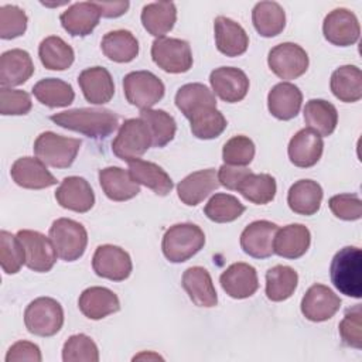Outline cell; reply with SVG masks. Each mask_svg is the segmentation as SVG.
<instances>
[{"label": "cell", "mask_w": 362, "mask_h": 362, "mask_svg": "<svg viewBox=\"0 0 362 362\" xmlns=\"http://www.w3.org/2000/svg\"><path fill=\"white\" fill-rule=\"evenodd\" d=\"M59 127L82 133L92 139H105L112 134L119 124V117L103 107H78L51 115L49 117Z\"/></svg>", "instance_id": "cell-1"}, {"label": "cell", "mask_w": 362, "mask_h": 362, "mask_svg": "<svg viewBox=\"0 0 362 362\" xmlns=\"http://www.w3.org/2000/svg\"><path fill=\"white\" fill-rule=\"evenodd\" d=\"M331 281L348 297H362V252L356 246H345L332 257L329 266Z\"/></svg>", "instance_id": "cell-2"}, {"label": "cell", "mask_w": 362, "mask_h": 362, "mask_svg": "<svg viewBox=\"0 0 362 362\" xmlns=\"http://www.w3.org/2000/svg\"><path fill=\"white\" fill-rule=\"evenodd\" d=\"M205 245L204 230L194 223H175L163 236V255L171 263H182L197 255Z\"/></svg>", "instance_id": "cell-3"}, {"label": "cell", "mask_w": 362, "mask_h": 362, "mask_svg": "<svg viewBox=\"0 0 362 362\" xmlns=\"http://www.w3.org/2000/svg\"><path fill=\"white\" fill-rule=\"evenodd\" d=\"M81 144L79 139L44 132L34 141V153L45 165L66 168L75 161Z\"/></svg>", "instance_id": "cell-4"}, {"label": "cell", "mask_w": 362, "mask_h": 362, "mask_svg": "<svg viewBox=\"0 0 362 362\" xmlns=\"http://www.w3.org/2000/svg\"><path fill=\"white\" fill-rule=\"evenodd\" d=\"M49 239L54 243L58 257L65 262L78 260L85 253L88 245L85 226L69 218H58L52 222Z\"/></svg>", "instance_id": "cell-5"}, {"label": "cell", "mask_w": 362, "mask_h": 362, "mask_svg": "<svg viewBox=\"0 0 362 362\" xmlns=\"http://www.w3.org/2000/svg\"><path fill=\"white\" fill-rule=\"evenodd\" d=\"M24 324L28 332L38 337L55 335L64 324V310L61 304L51 297H38L33 300L24 311Z\"/></svg>", "instance_id": "cell-6"}, {"label": "cell", "mask_w": 362, "mask_h": 362, "mask_svg": "<svg viewBox=\"0 0 362 362\" xmlns=\"http://www.w3.org/2000/svg\"><path fill=\"white\" fill-rule=\"evenodd\" d=\"M151 146V134L143 119H127L112 143V151L123 161L141 157Z\"/></svg>", "instance_id": "cell-7"}, {"label": "cell", "mask_w": 362, "mask_h": 362, "mask_svg": "<svg viewBox=\"0 0 362 362\" xmlns=\"http://www.w3.org/2000/svg\"><path fill=\"white\" fill-rule=\"evenodd\" d=\"M127 102L140 110L151 109L164 96V83L150 71H133L123 78Z\"/></svg>", "instance_id": "cell-8"}, {"label": "cell", "mask_w": 362, "mask_h": 362, "mask_svg": "<svg viewBox=\"0 0 362 362\" xmlns=\"http://www.w3.org/2000/svg\"><path fill=\"white\" fill-rule=\"evenodd\" d=\"M154 64L168 74H184L192 66V52L187 41L160 37L151 44Z\"/></svg>", "instance_id": "cell-9"}, {"label": "cell", "mask_w": 362, "mask_h": 362, "mask_svg": "<svg viewBox=\"0 0 362 362\" xmlns=\"http://www.w3.org/2000/svg\"><path fill=\"white\" fill-rule=\"evenodd\" d=\"M267 64L280 79H296L308 68V55L304 48L294 42H283L273 47L267 57Z\"/></svg>", "instance_id": "cell-10"}, {"label": "cell", "mask_w": 362, "mask_h": 362, "mask_svg": "<svg viewBox=\"0 0 362 362\" xmlns=\"http://www.w3.org/2000/svg\"><path fill=\"white\" fill-rule=\"evenodd\" d=\"M24 252H25V266L30 270L38 273L49 272L57 262V250L49 238L41 232L31 229H21L17 232Z\"/></svg>", "instance_id": "cell-11"}, {"label": "cell", "mask_w": 362, "mask_h": 362, "mask_svg": "<svg viewBox=\"0 0 362 362\" xmlns=\"http://www.w3.org/2000/svg\"><path fill=\"white\" fill-rule=\"evenodd\" d=\"M92 267L99 277L123 281L130 276L133 264L124 249L115 245H100L93 253Z\"/></svg>", "instance_id": "cell-12"}, {"label": "cell", "mask_w": 362, "mask_h": 362, "mask_svg": "<svg viewBox=\"0 0 362 362\" xmlns=\"http://www.w3.org/2000/svg\"><path fill=\"white\" fill-rule=\"evenodd\" d=\"M322 33L328 42L338 47H348L359 40L361 27L356 16L351 10L339 7L325 16Z\"/></svg>", "instance_id": "cell-13"}, {"label": "cell", "mask_w": 362, "mask_h": 362, "mask_svg": "<svg viewBox=\"0 0 362 362\" xmlns=\"http://www.w3.org/2000/svg\"><path fill=\"white\" fill-rule=\"evenodd\" d=\"M339 307L341 298L324 284L311 286L301 300L303 315L314 322H321L332 318Z\"/></svg>", "instance_id": "cell-14"}, {"label": "cell", "mask_w": 362, "mask_h": 362, "mask_svg": "<svg viewBox=\"0 0 362 362\" xmlns=\"http://www.w3.org/2000/svg\"><path fill=\"white\" fill-rule=\"evenodd\" d=\"M214 95H218L228 103L240 102L249 90V79L246 74L233 66H219L209 75Z\"/></svg>", "instance_id": "cell-15"}, {"label": "cell", "mask_w": 362, "mask_h": 362, "mask_svg": "<svg viewBox=\"0 0 362 362\" xmlns=\"http://www.w3.org/2000/svg\"><path fill=\"white\" fill-rule=\"evenodd\" d=\"M277 229V225L270 221H255L243 229L240 247L246 255L255 259L270 257L274 253L273 242Z\"/></svg>", "instance_id": "cell-16"}, {"label": "cell", "mask_w": 362, "mask_h": 362, "mask_svg": "<svg viewBox=\"0 0 362 362\" xmlns=\"http://www.w3.org/2000/svg\"><path fill=\"white\" fill-rule=\"evenodd\" d=\"M57 202L74 212H88L95 204V194L89 182L82 177H66L55 191Z\"/></svg>", "instance_id": "cell-17"}, {"label": "cell", "mask_w": 362, "mask_h": 362, "mask_svg": "<svg viewBox=\"0 0 362 362\" xmlns=\"http://www.w3.org/2000/svg\"><path fill=\"white\" fill-rule=\"evenodd\" d=\"M223 291L236 300L252 297L259 288L256 269L247 263L238 262L230 264L219 277Z\"/></svg>", "instance_id": "cell-18"}, {"label": "cell", "mask_w": 362, "mask_h": 362, "mask_svg": "<svg viewBox=\"0 0 362 362\" xmlns=\"http://www.w3.org/2000/svg\"><path fill=\"white\" fill-rule=\"evenodd\" d=\"M13 181L27 189H42L57 184V178L48 171L40 158L21 157L17 158L10 170Z\"/></svg>", "instance_id": "cell-19"}, {"label": "cell", "mask_w": 362, "mask_h": 362, "mask_svg": "<svg viewBox=\"0 0 362 362\" xmlns=\"http://www.w3.org/2000/svg\"><path fill=\"white\" fill-rule=\"evenodd\" d=\"M324 143L318 133L311 129L298 130L288 143V158L300 168H308L318 163L322 156Z\"/></svg>", "instance_id": "cell-20"}, {"label": "cell", "mask_w": 362, "mask_h": 362, "mask_svg": "<svg viewBox=\"0 0 362 362\" xmlns=\"http://www.w3.org/2000/svg\"><path fill=\"white\" fill-rule=\"evenodd\" d=\"M219 185L218 173L214 168H206L191 173L184 180H181L177 185V194L181 202L188 206H195Z\"/></svg>", "instance_id": "cell-21"}, {"label": "cell", "mask_w": 362, "mask_h": 362, "mask_svg": "<svg viewBox=\"0 0 362 362\" xmlns=\"http://www.w3.org/2000/svg\"><path fill=\"white\" fill-rule=\"evenodd\" d=\"M83 98L92 105L107 103L115 95V83L110 72L103 66L83 69L78 76Z\"/></svg>", "instance_id": "cell-22"}, {"label": "cell", "mask_w": 362, "mask_h": 362, "mask_svg": "<svg viewBox=\"0 0 362 362\" xmlns=\"http://www.w3.org/2000/svg\"><path fill=\"white\" fill-rule=\"evenodd\" d=\"M100 11L93 1L74 3L59 16L61 25L72 37L89 35L98 25Z\"/></svg>", "instance_id": "cell-23"}, {"label": "cell", "mask_w": 362, "mask_h": 362, "mask_svg": "<svg viewBox=\"0 0 362 362\" xmlns=\"http://www.w3.org/2000/svg\"><path fill=\"white\" fill-rule=\"evenodd\" d=\"M215 44L219 52L226 57H239L246 52L249 37L245 28L232 18L219 16L214 21Z\"/></svg>", "instance_id": "cell-24"}, {"label": "cell", "mask_w": 362, "mask_h": 362, "mask_svg": "<svg viewBox=\"0 0 362 362\" xmlns=\"http://www.w3.org/2000/svg\"><path fill=\"white\" fill-rule=\"evenodd\" d=\"M34 74V64L30 54L24 49L14 48L0 57V85L11 88L27 82Z\"/></svg>", "instance_id": "cell-25"}, {"label": "cell", "mask_w": 362, "mask_h": 362, "mask_svg": "<svg viewBox=\"0 0 362 362\" xmlns=\"http://www.w3.org/2000/svg\"><path fill=\"white\" fill-rule=\"evenodd\" d=\"M181 284L195 305L206 308L216 305V290L206 269L201 266H192L187 269L182 274Z\"/></svg>", "instance_id": "cell-26"}, {"label": "cell", "mask_w": 362, "mask_h": 362, "mask_svg": "<svg viewBox=\"0 0 362 362\" xmlns=\"http://www.w3.org/2000/svg\"><path fill=\"white\" fill-rule=\"evenodd\" d=\"M81 313L89 320H102L120 310L119 297L109 288L93 286L82 291L78 300Z\"/></svg>", "instance_id": "cell-27"}, {"label": "cell", "mask_w": 362, "mask_h": 362, "mask_svg": "<svg viewBox=\"0 0 362 362\" xmlns=\"http://www.w3.org/2000/svg\"><path fill=\"white\" fill-rule=\"evenodd\" d=\"M311 233L307 226L301 223H290L277 229L273 252L284 259H298L310 247Z\"/></svg>", "instance_id": "cell-28"}, {"label": "cell", "mask_w": 362, "mask_h": 362, "mask_svg": "<svg viewBox=\"0 0 362 362\" xmlns=\"http://www.w3.org/2000/svg\"><path fill=\"white\" fill-rule=\"evenodd\" d=\"M301 90L290 82H280L274 85L267 95L269 112L279 120H290L296 117L301 109Z\"/></svg>", "instance_id": "cell-29"}, {"label": "cell", "mask_w": 362, "mask_h": 362, "mask_svg": "<svg viewBox=\"0 0 362 362\" xmlns=\"http://www.w3.org/2000/svg\"><path fill=\"white\" fill-rule=\"evenodd\" d=\"M99 182L105 195L112 201H127L140 192L139 184L130 173L120 167H106L99 171Z\"/></svg>", "instance_id": "cell-30"}, {"label": "cell", "mask_w": 362, "mask_h": 362, "mask_svg": "<svg viewBox=\"0 0 362 362\" xmlns=\"http://www.w3.org/2000/svg\"><path fill=\"white\" fill-rule=\"evenodd\" d=\"M129 173L137 184L150 188L161 197L168 195L174 187L170 175L160 165L151 161H146L141 158L132 160L129 161Z\"/></svg>", "instance_id": "cell-31"}, {"label": "cell", "mask_w": 362, "mask_h": 362, "mask_svg": "<svg viewBox=\"0 0 362 362\" xmlns=\"http://www.w3.org/2000/svg\"><path fill=\"white\" fill-rule=\"evenodd\" d=\"M322 201V188L317 181L300 180L294 182L287 194L290 209L298 215H314L318 212Z\"/></svg>", "instance_id": "cell-32"}, {"label": "cell", "mask_w": 362, "mask_h": 362, "mask_svg": "<svg viewBox=\"0 0 362 362\" xmlns=\"http://www.w3.org/2000/svg\"><path fill=\"white\" fill-rule=\"evenodd\" d=\"M177 20V8L171 1L148 3L141 10V23L146 31L157 38L173 30Z\"/></svg>", "instance_id": "cell-33"}, {"label": "cell", "mask_w": 362, "mask_h": 362, "mask_svg": "<svg viewBox=\"0 0 362 362\" xmlns=\"http://www.w3.org/2000/svg\"><path fill=\"white\" fill-rule=\"evenodd\" d=\"M329 86L341 102H358L362 98V72L355 65H342L332 72Z\"/></svg>", "instance_id": "cell-34"}, {"label": "cell", "mask_w": 362, "mask_h": 362, "mask_svg": "<svg viewBox=\"0 0 362 362\" xmlns=\"http://www.w3.org/2000/svg\"><path fill=\"white\" fill-rule=\"evenodd\" d=\"M103 54L115 62L126 64L133 61L139 54V41L127 30H115L103 35L100 42Z\"/></svg>", "instance_id": "cell-35"}, {"label": "cell", "mask_w": 362, "mask_h": 362, "mask_svg": "<svg viewBox=\"0 0 362 362\" xmlns=\"http://www.w3.org/2000/svg\"><path fill=\"white\" fill-rule=\"evenodd\" d=\"M252 21L259 35L270 38L286 27V13L276 1H260L252 10Z\"/></svg>", "instance_id": "cell-36"}, {"label": "cell", "mask_w": 362, "mask_h": 362, "mask_svg": "<svg viewBox=\"0 0 362 362\" xmlns=\"http://www.w3.org/2000/svg\"><path fill=\"white\" fill-rule=\"evenodd\" d=\"M175 105L181 113L189 119L204 107H216V99L212 90L204 83H185L175 93Z\"/></svg>", "instance_id": "cell-37"}, {"label": "cell", "mask_w": 362, "mask_h": 362, "mask_svg": "<svg viewBox=\"0 0 362 362\" xmlns=\"http://www.w3.org/2000/svg\"><path fill=\"white\" fill-rule=\"evenodd\" d=\"M304 122L308 129L322 136H329L337 127L338 112L324 99H311L304 106Z\"/></svg>", "instance_id": "cell-38"}, {"label": "cell", "mask_w": 362, "mask_h": 362, "mask_svg": "<svg viewBox=\"0 0 362 362\" xmlns=\"http://www.w3.org/2000/svg\"><path fill=\"white\" fill-rule=\"evenodd\" d=\"M38 55L41 64L51 71H65L72 65L75 59L72 47L58 35H49L44 38L40 42Z\"/></svg>", "instance_id": "cell-39"}, {"label": "cell", "mask_w": 362, "mask_h": 362, "mask_svg": "<svg viewBox=\"0 0 362 362\" xmlns=\"http://www.w3.org/2000/svg\"><path fill=\"white\" fill-rule=\"evenodd\" d=\"M33 95L48 107H65L75 99L72 86L58 78H44L33 86Z\"/></svg>", "instance_id": "cell-40"}, {"label": "cell", "mask_w": 362, "mask_h": 362, "mask_svg": "<svg viewBox=\"0 0 362 362\" xmlns=\"http://www.w3.org/2000/svg\"><path fill=\"white\" fill-rule=\"evenodd\" d=\"M298 274L290 266L277 264L266 273V296L272 301H284L297 288Z\"/></svg>", "instance_id": "cell-41"}, {"label": "cell", "mask_w": 362, "mask_h": 362, "mask_svg": "<svg viewBox=\"0 0 362 362\" xmlns=\"http://www.w3.org/2000/svg\"><path fill=\"white\" fill-rule=\"evenodd\" d=\"M276 180L270 174H253L249 173L238 185L236 191L240 192V195L256 204V205H264L273 201L276 195Z\"/></svg>", "instance_id": "cell-42"}, {"label": "cell", "mask_w": 362, "mask_h": 362, "mask_svg": "<svg viewBox=\"0 0 362 362\" xmlns=\"http://www.w3.org/2000/svg\"><path fill=\"white\" fill-rule=\"evenodd\" d=\"M140 119L147 124L151 134V146L164 147L168 144L177 132L174 117L161 109H144L140 112Z\"/></svg>", "instance_id": "cell-43"}, {"label": "cell", "mask_w": 362, "mask_h": 362, "mask_svg": "<svg viewBox=\"0 0 362 362\" xmlns=\"http://www.w3.org/2000/svg\"><path fill=\"white\" fill-rule=\"evenodd\" d=\"M188 120L192 134L201 140H211L221 136L228 126L225 116L216 107H204Z\"/></svg>", "instance_id": "cell-44"}, {"label": "cell", "mask_w": 362, "mask_h": 362, "mask_svg": "<svg viewBox=\"0 0 362 362\" xmlns=\"http://www.w3.org/2000/svg\"><path fill=\"white\" fill-rule=\"evenodd\" d=\"M245 205L230 194L218 192L212 195L204 208L208 219L216 223H226L238 219L245 212Z\"/></svg>", "instance_id": "cell-45"}, {"label": "cell", "mask_w": 362, "mask_h": 362, "mask_svg": "<svg viewBox=\"0 0 362 362\" xmlns=\"http://www.w3.org/2000/svg\"><path fill=\"white\" fill-rule=\"evenodd\" d=\"M0 262L7 274H16L25 264V252L20 239L7 230L0 232Z\"/></svg>", "instance_id": "cell-46"}, {"label": "cell", "mask_w": 362, "mask_h": 362, "mask_svg": "<svg viewBox=\"0 0 362 362\" xmlns=\"http://www.w3.org/2000/svg\"><path fill=\"white\" fill-rule=\"evenodd\" d=\"M64 362H98L99 351L95 341L85 334L71 335L62 348Z\"/></svg>", "instance_id": "cell-47"}, {"label": "cell", "mask_w": 362, "mask_h": 362, "mask_svg": "<svg viewBox=\"0 0 362 362\" xmlns=\"http://www.w3.org/2000/svg\"><path fill=\"white\" fill-rule=\"evenodd\" d=\"M255 157V144L246 136H233L222 148V158L228 165L245 167L252 163Z\"/></svg>", "instance_id": "cell-48"}, {"label": "cell", "mask_w": 362, "mask_h": 362, "mask_svg": "<svg viewBox=\"0 0 362 362\" xmlns=\"http://www.w3.org/2000/svg\"><path fill=\"white\" fill-rule=\"evenodd\" d=\"M27 16L24 10L17 6L6 4L0 7V37L11 40L25 33Z\"/></svg>", "instance_id": "cell-49"}, {"label": "cell", "mask_w": 362, "mask_h": 362, "mask_svg": "<svg viewBox=\"0 0 362 362\" xmlns=\"http://www.w3.org/2000/svg\"><path fill=\"white\" fill-rule=\"evenodd\" d=\"M362 308L361 304L354 305L346 310L342 321L339 322V335L346 346H352L356 349L362 348Z\"/></svg>", "instance_id": "cell-50"}, {"label": "cell", "mask_w": 362, "mask_h": 362, "mask_svg": "<svg viewBox=\"0 0 362 362\" xmlns=\"http://www.w3.org/2000/svg\"><path fill=\"white\" fill-rule=\"evenodd\" d=\"M33 107L31 96L20 89H0V113L3 116L27 115Z\"/></svg>", "instance_id": "cell-51"}, {"label": "cell", "mask_w": 362, "mask_h": 362, "mask_svg": "<svg viewBox=\"0 0 362 362\" xmlns=\"http://www.w3.org/2000/svg\"><path fill=\"white\" fill-rule=\"evenodd\" d=\"M329 209L342 221H356L362 216V202L355 194H338L329 198Z\"/></svg>", "instance_id": "cell-52"}, {"label": "cell", "mask_w": 362, "mask_h": 362, "mask_svg": "<svg viewBox=\"0 0 362 362\" xmlns=\"http://www.w3.org/2000/svg\"><path fill=\"white\" fill-rule=\"evenodd\" d=\"M20 361H31L41 362V351L38 345L30 341H18L13 344L6 355V362H20Z\"/></svg>", "instance_id": "cell-53"}, {"label": "cell", "mask_w": 362, "mask_h": 362, "mask_svg": "<svg viewBox=\"0 0 362 362\" xmlns=\"http://www.w3.org/2000/svg\"><path fill=\"white\" fill-rule=\"evenodd\" d=\"M252 173L249 168L246 167H236V165H228V164H223L219 167V171H218V180H219V184L223 185L225 188L228 189H235L238 188L239 182L249 174Z\"/></svg>", "instance_id": "cell-54"}, {"label": "cell", "mask_w": 362, "mask_h": 362, "mask_svg": "<svg viewBox=\"0 0 362 362\" xmlns=\"http://www.w3.org/2000/svg\"><path fill=\"white\" fill-rule=\"evenodd\" d=\"M93 3L99 8L100 16L106 18H116L123 16L130 6L129 1H93Z\"/></svg>", "instance_id": "cell-55"}]
</instances>
